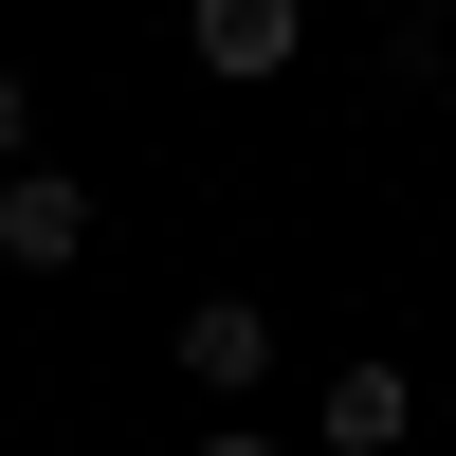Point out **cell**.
<instances>
[{
	"label": "cell",
	"mask_w": 456,
	"mask_h": 456,
	"mask_svg": "<svg viewBox=\"0 0 456 456\" xmlns=\"http://www.w3.org/2000/svg\"><path fill=\"white\" fill-rule=\"evenodd\" d=\"M183 55L256 92V73H292V55H311V0H183Z\"/></svg>",
	"instance_id": "cell-1"
},
{
	"label": "cell",
	"mask_w": 456,
	"mask_h": 456,
	"mask_svg": "<svg viewBox=\"0 0 456 456\" xmlns=\"http://www.w3.org/2000/svg\"><path fill=\"white\" fill-rule=\"evenodd\" d=\"M0 256H19V274H73V256H92V183L73 165H0Z\"/></svg>",
	"instance_id": "cell-2"
},
{
	"label": "cell",
	"mask_w": 456,
	"mask_h": 456,
	"mask_svg": "<svg viewBox=\"0 0 456 456\" xmlns=\"http://www.w3.org/2000/svg\"><path fill=\"white\" fill-rule=\"evenodd\" d=\"M165 365H183V384H201V402H256V384H274V311H256V292H201Z\"/></svg>",
	"instance_id": "cell-3"
},
{
	"label": "cell",
	"mask_w": 456,
	"mask_h": 456,
	"mask_svg": "<svg viewBox=\"0 0 456 456\" xmlns=\"http://www.w3.org/2000/svg\"><path fill=\"white\" fill-rule=\"evenodd\" d=\"M311 438L329 456H402V438H420V384H402V365H347V384L311 402Z\"/></svg>",
	"instance_id": "cell-4"
},
{
	"label": "cell",
	"mask_w": 456,
	"mask_h": 456,
	"mask_svg": "<svg viewBox=\"0 0 456 456\" xmlns=\"http://www.w3.org/2000/svg\"><path fill=\"white\" fill-rule=\"evenodd\" d=\"M384 73H402V92H456V19H402V37H384Z\"/></svg>",
	"instance_id": "cell-5"
},
{
	"label": "cell",
	"mask_w": 456,
	"mask_h": 456,
	"mask_svg": "<svg viewBox=\"0 0 456 456\" xmlns=\"http://www.w3.org/2000/svg\"><path fill=\"white\" fill-rule=\"evenodd\" d=\"M0 165H37V92H19V73H0Z\"/></svg>",
	"instance_id": "cell-6"
},
{
	"label": "cell",
	"mask_w": 456,
	"mask_h": 456,
	"mask_svg": "<svg viewBox=\"0 0 456 456\" xmlns=\"http://www.w3.org/2000/svg\"><path fill=\"white\" fill-rule=\"evenodd\" d=\"M201 456H292V438H256V402H238V420H219V438H201Z\"/></svg>",
	"instance_id": "cell-7"
}]
</instances>
